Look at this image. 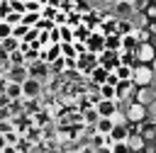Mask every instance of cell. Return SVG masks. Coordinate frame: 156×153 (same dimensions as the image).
<instances>
[{"instance_id":"obj_1","label":"cell","mask_w":156,"mask_h":153,"mask_svg":"<svg viewBox=\"0 0 156 153\" xmlns=\"http://www.w3.org/2000/svg\"><path fill=\"white\" fill-rule=\"evenodd\" d=\"M154 83V70L149 63H136L132 66V85L134 87H144V85H151Z\"/></svg>"},{"instance_id":"obj_2","label":"cell","mask_w":156,"mask_h":153,"mask_svg":"<svg viewBox=\"0 0 156 153\" xmlns=\"http://www.w3.org/2000/svg\"><path fill=\"white\" fill-rule=\"evenodd\" d=\"M154 58H156L154 44H151V41H139V46L134 49V61H136V63H149V66H151Z\"/></svg>"},{"instance_id":"obj_3","label":"cell","mask_w":156,"mask_h":153,"mask_svg":"<svg viewBox=\"0 0 156 153\" xmlns=\"http://www.w3.org/2000/svg\"><path fill=\"white\" fill-rule=\"evenodd\" d=\"M85 51H88V53H95V56L102 53V51H105V34H102V32H100V34H98V32H90L88 39H85Z\"/></svg>"},{"instance_id":"obj_4","label":"cell","mask_w":156,"mask_h":153,"mask_svg":"<svg viewBox=\"0 0 156 153\" xmlns=\"http://www.w3.org/2000/svg\"><path fill=\"white\" fill-rule=\"evenodd\" d=\"M124 117H127V121H129V124H139V121H144V119H146V107L132 100V102H129V107L124 109Z\"/></svg>"},{"instance_id":"obj_5","label":"cell","mask_w":156,"mask_h":153,"mask_svg":"<svg viewBox=\"0 0 156 153\" xmlns=\"http://www.w3.org/2000/svg\"><path fill=\"white\" fill-rule=\"evenodd\" d=\"M132 95H134L132 100H134V102H139V104H144V107H146V104H151V102L156 100V92H154V87H151V85L134 87V92H132Z\"/></svg>"},{"instance_id":"obj_6","label":"cell","mask_w":156,"mask_h":153,"mask_svg":"<svg viewBox=\"0 0 156 153\" xmlns=\"http://www.w3.org/2000/svg\"><path fill=\"white\" fill-rule=\"evenodd\" d=\"M27 73H29V78H34V80H44L46 75H49V66L46 63H41V58L39 61H34V63H29L27 66Z\"/></svg>"},{"instance_id":"obj_7","label":"cell","mask_w":156,"mask_h":153,"mask_svg":"<svg viewBox=\"0 0 156 153\" xmlns=\"http://www.w3.org/2000/svg\"><path fill=\"white\" fill-rule=\"evenodd\" d=\"M27 78H29L27 66H10V70H7V83H17V85H22Z\"/></svg>"},{"instance_id":"obj_8","label":"cell","mask_w":156,"mask_h":153,"mask_svg":"<svg viewBox=\"0 0 156 153\" xmlns=\"http://www.w3.org/2000/svg\"><path fill=\"white\" fill-rule=\"evenodd\" d=\"M41 95V83L34 78H27L22 83V97H39Z\"/></svg>"},{"instance_id":"obj_9","label":"cell","mask_w":156,"mask_h":153,"mask_svg":"<svg viewBox=\"0 0 156 153\" xmlns=\"http://www.w3.org/2000/svg\"><path fill=\"white\" fill-rule=\"evenodd\" d=\"M95 112H98V117H112L117 112V102L115 100H100L95 104Z\"/></svg>"},{"instance_id":"obj_10","label":"cell","mask_w":156,"mask_h":153,"mask_svg":"<svg viewBox=\"0 0 156 153\" xmlns=\"http://www.w3.org/2000/svg\"><path fill=\"white\" fill-rule=\"evenodd\" d=\"M76 66H78V68H83L85 73H90V70H93V68L98 66V56H95V53H88V51H85V56H80V58L76 61Z\"/></svg>"},{"instance_id":"obj_11","label":"cell","mask_w":156,"mask_h":153,"mask_svg":"<svg viewBox=\"0 0 156 153\" xmlns=\"http://www.w3.org/2000/svg\"><path fill=\"white\" fill-rule=\"evenodd\" d=\"M110 73L117 78V83H119V80H132V66H127V63H117Z\"/></svg>"},{"instance_id":"obj_12","label":"cell","mask_w":156,"mask_h":153,"mask_svg":"<svg viewBox=\"0 0 156 153\" xmlns=\"http://www.w3.org/2000/svg\"><path fill=\"white\" fill-rule=\"evenodd\" d=\"M127 136H129V126H112V131L107 134V138H110V143H117V141H127Z\"/></svg>"},{"instance_id":"obj_13","label":"cell","mask_w":156,"mask_h":153,"mask_svg":"<svg viewBox=\"0 0 156 153\" xmlns=\"http://www.w3.org/2000/svg\"><path fill=\"white\" fill-rule=\"evenodd\" d=\"M105 49H107V51H117V53H119V51H122V36H119L117 32L107 34V36H105Z\"/></svg>"},{"instance_id":"obj_14","label":"cell","mask_w":156,"mask_h":153,"mask_svg":"<svg viewBox=\"0 0 156 153\" xmlns=\"http://www.w3.org/2000/svg\"><path fill=\"white\" fill-rule=\"evenodd\" d=\"M127 146H129V153H139V151H144L146 141H144L139 134H129V136H127Z\"/></svg>"},{"instance_id":"obj_15","label":"cell","mask_w":156,"mask_h":153,"mask_svg":"<svg viewBox=\"0 0 156 153\" xmlns=\"http://www.w3.org/2000/svg\"><path fill=\"white\" fill-rule=\"evenodd\" d=\"M107 73H110V70H105L102 66H95V68L90 70V80L98 83V85H102V83H107Z\"/></svg>"},{"instance_id":"obj_16","label":"cell","mask_w":156,"mask_h":153,"mask_svg":"<svg viewBox=\"0 0 156 153\" xmlns=\"http://www.w3.org/2000/svg\"><path fill=\"white\" fill-rule=\"evenodd\" d=\"M112 126H115V124H112V119H110V117H100V119L95 121V129H98L102 136H107V134L112 131Z\"/></svg>"},{"instance_id":"obj_17","label":"cell","mask_w":156,"mask_h":153,"mask_svg":"<svg viewBox=\"0 0 156 153\" xmlns=\"http://www.w3.org/2000/svg\"><path fill=\"white\" fill-rule=\"evenodd\" d=\"M0 49H2L5 53H12V51H17V49H20V39L7 36V39H2V41H0Z\"/></svg>"},{"instance_id":"obj_18","label":"cell","mask_w":156,"mask_h":153,"mask_svg":"<svg viewBox=\"0 0 156 153\" xmlns=\"http://www.w3.org/2000/svg\"><path fill=\"white\" fill-rule=\"evenodd\" d=\"M100 87V100H115V85H110V83H102V85H98ZM117 102V100H115Z\"/></svg>"},{"instance_id":"obj_19","label":"cell","mask_w":156,"mask_h":153,"mask_svg":"<svg viewBox=\"0 0 156 153\" xmlns=\"http://www.w3.org/2000/svg\"><path fill=\"white\" fill-rule=\"evenodd\" d=\"M39 12H22V24H27V27H37L39 24Z\"/></svg>"},{"instance_id":"obj_20","label":"cell","mask_w":156,"mask_h":153,"mask_svg":"<svg viewBox=\"0 0 156 153\" xmlns=\"http://www.w3.org/2000/svg\"><path fill=\"white\" fill-rule=\"evenodd\" d=\"M29 29H32V27H27V24H22V22H20V24H15V27H12V36L22 41V39L29 34Z\"/></svg>"},{"instance_id":"obj_21","label":"cell","mask_w":156,"mask_h":153,"mask_svg":"<svg viewBox=\"0 0 156 153\" xmlns=\"http://www.w3.org/2000/svg\"><path fill=\"white\" fill-rule=\"evenodd\" d=\"M7 97H12V100H20L22 97V85H17V83H7Z\"/></svg>"},{"instance_id":"obj_22","label":"cell","mask_w":156,"mask_h":153,"mask_svg":"<svg viewBox=\"0 0 156 153\" xmlns=\"http://www.w3.org/2000/svg\"><path fill=\"white\" fill-rule=\"evenodd\" d=\"M2 22H7L10 27H15V24H20V22H22V15H20V12H12V10H10V12H7L5 17H2Z\"/></svg>"},{"instance_id":"obj_23","label":"cell","mask_w":156,"mask_h":153,"mask_svg":"<svg viewBox=\"0 0 156 153\" xmlns=\"http://www.w3.org/2000/svg\"><path fill=\"white\" fill-rule=\"evenodd\" d=\"M110 151L112 153H129V146H127V141H117V143H110Z\"/></svg>"},{"instance_id":"obj_24","label":"cell","mask_w":156,"mask_h":153,"mask_svg":"<svg viewBox=\"0 0 156 153\" xmlns=\"http://www.w3.org/2000/svg\"><path fill=\"white\" fill-rule=\"evenodd\" d=\"M7 36H12V27H10L7 22H2V19H0V41H2V39H7Z\"/></svg>"},{"instance_id":"obj_25","label":"cell","mask_w":156,"mask_h":153,"mask_svg":"<svg viewBox=\"0 0 156 153\" xmlns=\"http://www.w3.org/2000/svg\"><path fill=\"white\" fill-rule=\"evenodd\" d=\"M10 7H12V12H24V0H10Z\"/></svg>"},{"instance_id":"obj_26","label":"cell","mask_w":156,"mask_h":153,"mask_svg":"<svg viewBox=\"0 0 156 153\" xmlns=\"http://www.w3.org/2000/svg\"><path fill=\"white\" fill-rule=\"evenodd\" d=\"M98 119H100V117H98V112H95V107H93V109H88V112H85V121H88V124H95V121H98Z\"/></svg>"},{"instance_id":"obj_27","label":"cell","mask_w":156,"mask_h":153,"mask_svg":"<svg viewBox=\"0 0 156 153\" xmlns=\"http://www.w3.org/2000/svg\"><path fill=\"white\" fill-rule=\"evenodd\" d=\"M132 10H134V7H132L129 2H119V5H117V12H122V15H129Z\"/></svg>"},{"instance_id":"obj_28","label":"cell","mask_w":156,"mask_h":153,"mask_svg":"<svg viewBox=\"0 0 156 153\" xmlns=\"http://www.w3.org/2000/svg\"><path fill=\"white\" fill-rule=\"evenodd\" d=\"M146 117H151V119H156V100H154L151 104H146Z\"/></svg>"},{"instance_id":"obj_29","label":"cell","mask_w":156,"mask_h":153,"mask_svg":"<svg viewBox=\"0 0 156 153\" xmlns=\"http://www.w3.org/2000/svg\"><path fill=\"white\" fill-rule=\"evenodd\" d=\"M144 17H149V19H156V5L146 7V15H144Z\"/></svg>"},{"instance_id":"obj_30","label":"cell","mask_w":156,"mask_h":153,"mask_svg":"<svg viewBox=\"0 0 156 153\" xmlns=\"http://www.w3.org/2000/svg\"><path fill=\"white\" fill-rule=\"evenodd\" d=\"M0 153H20V148H17V146H12V143H7V146H5Z\"/></svg>"},{"instance_id":"obj_31","label":"cell","mask_w":156,"mask_h":153,"mask_svg":"<svg viewBox=\"0 0 156 153\" xmlns=\"http://www.w3.org/2000/svg\"><path fill=\"white\" fill-rule=\"evenodd\" d=\"M95 153H112V151H110V146H98Z\"/></svg>"},{"instance_id":"obj_32","label":"cell","mask_w":156,"mask_h":153,"mask_svg":"<svg viewBox=\"0 0 156 153\" xmlns=\"http://www.w3.org/2000/svg\"><path fill=\"white\" fill-rule=\"evenodd\" d=\"M5 146H7V141H5V136H2V134H0V151H2V148H5Z\"/></svg>"},{"instance_id":"obj_33","label":"cell","mask_w":156,"mask_h":153,"mask_svg":"<svg viewBox=\"0 0 156 153\" xmlns=\"http://www.w3.org/2000/svg\"><path fill=\"white\" fill-rule=\"evenodd\" d=\"M151 44H154V49H156V39H154V41H151Z\"/></svg>"}]
</instances>
